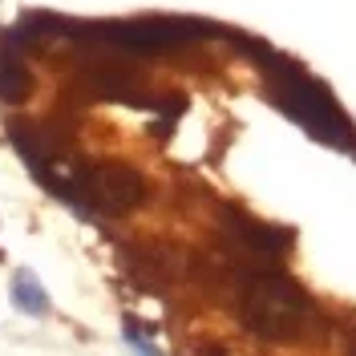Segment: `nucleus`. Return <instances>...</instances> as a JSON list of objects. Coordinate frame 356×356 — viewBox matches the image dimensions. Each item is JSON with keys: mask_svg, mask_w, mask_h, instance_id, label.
<instances>
[{"mask_svg": "<svg viewBox=\"0 0 356 356\" xmlns=\"http://www.w3.org/2000/svg\"><path fill=\"white\" fill-rule=\"evenodd\" d=\"M235 316L255 340L267 344H300L312 336L316 304L275 259L247 255L239 259L235 284Z\"/></svg>", "mask_w": 356, "mask_h": 356, "instance_id": "nucleus-1", "label": "nucleus"}, {"mask_svg": "<svg viewBox=\"0 0 356 356\" xmlns=\"http://www.w3.org/2000/svg\"><path fill=\"white\" fill-rule=\"evenodd\" d=\"M259 73H264V89L275 110H284L316 142L336 146V150H356V126L344 118V110L336 106V97H332V89L324 86L320 77H312L304 65L288 61L275 49L267 53V61H259Z\"/></svg>", "mask_w": 356, "mask_h": 356, "instance_id": "nucleus-2", "label": "nucleus"}, {"mask_svg": "<svg viewBox=\"0 0 356 356\" xmlns=\"http://www.w3.org/2000/svg\"><path fill=\"white\" fill-rule=\"evenodd\" d=\"M219 24L195 21V17H138V21H97V24H73V44H110L138 57H162L178 49H195L211 41Z\"/></svg>", "mask_w": 356, "mask_h": 356, "instance_id": "nucleus-3", "label": "nucleus"}, {"mask_svg": "<svg viewBox=\"0 0 356 356\" xmlns=\"http://www.w3.org/2000/svg\"><path fill=\"white\" fill-rule=\"evenodd\" d=\"M150 195L146 178L130 162H89V166H73L61 199L73 207H86L97 215H130L138 211Z\"/></svg>", "mask_w": 356, "mask_h": 356, "instance_id": "nucleus-4", "label": "nucleus"}, {"mask_svg": "<svg viewBox=\"0 0 356 356\" xmlns=\"http://www.w3.org/2000/svg\"><path fill=\"white\" fill-rule=\"evenodd\" d=\"M219 219H222L227 239L247 247V255H259V259H280V255H288L291 243H296V235H291L288 227H275V222L255 219L251 211L231 207V202L219 211Z\"/></svg>", "mask_w": 356, "mask_h": 356, "instance_id": "nucleus-5", "label": "nucleus"}, {"mask_svg": "<svg viewBox=\"0 0 356 356\" xmlns=\"http://www.w3.org/2000/svg\"><path fill=\"white\" fill-rule=\"evenodd\" d=\"M33 93V69L24 61V49L13 41V33H0V102L21 106Z\"/></svg>", "mask_w": 356, "mask_h": 356, "instance_id": "nucleus-6", "label": "nucleus"}, {"mask_svg": "<svg viewBox=\"0 0 356 356\" xmlns=\"http://www.w3.org/2000/svg\"><path fill=\"white\" fill-rule=\"evenodd\" d=\"M13 304H17L24 316H44V312H49V296H44V288L29 275V271H17V275H13Z\"/></svg>", "mask_w": 356, "mask_h": 356, "instance_id": "nucleus-7", "label": "nucleus"}, {"mask_svg": "<svg viewBox=\"0 0 356 356\" xmlns=\"http://www.w3.org/2000/svg\"><path fill=\"white\" fill-rule=\"evenodd\" d=\"M126 340H130V344H134V348H138L142 356H162L154 344H146V336H142V324H138L134 316H126Z\"/></svg>", "mask_w": 356, "mask_h": 356, "instance_id": "nucleus-8", "label": "nucleus"}, {"mask_svg": "<svg viewBox=\"0 0 356 356\" xmlns=\"http://www.w3.org/2000/svg\"><path fill=\"white\" fill-rule=\"evenodd\" d=\"M348 356H356V340H353V353H348Z\"/></svg>", "mask_w": 356, "mask_h": 356, "instance_id": "nucleus-9", "label": "nucleus"}, {"mask_svg": "<svg viewBox=\"0 0 356 356\" xmlns=\"http://www.w3.org/2000/svg\"><path fill=\"white\" fill-rule=\"evenodd\" d=\"M353 154H356V150H353Z\"/></svg>", "mask_w": 356, "mask_h": 356, "instance_id": "nucleus-10", "label": "nucleus"}]
</instances>
